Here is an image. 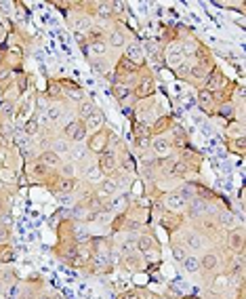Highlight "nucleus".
Here are the masks:
<instances>
[{
	"label": "nucleus",
	"instance_id": "nucleus-36",
	"mask_svg": "<svg viewBox=\"0 0 246 299\" xmlns=\"http://www.w3.org/2000/svg\"><path fill=\"white\" fill-rule=\"evenodd\" d=\"M97 15H99L101 19L112 17V7H110V5H97Z\"/></svg>",
	"mask_w": 246,
	"mask_h": 299
},
{
	"label": "nucleus",
	"instance_id": "nucleus-28",
	"mask_svg": "<svg viewBox=\"0 0 246 299\" xmlns=\"http://www.w3.org/2000/svg\"><path fill=\"white\" fill-rule=\"evenodd\" d=\"M114 93H116L118 101H124L126 97H130V89L124 87V85H120V82H116V85H114Z\"/></svg>",
	"mask_w": 246,
	"mask_h": 299
},
{
	"label": "nucleus",
	"instance_id": "nucleus-41",
	"mask_svg": "<svg viewBox=\"0 0 246 299\" xmlns=\"http://www.w3.org/2000/svg\"><path fill=\"white\" fill-rule=\"evenodd\" d=\"M90 51H93V53H97V55H104V53H106V45L99 40V43H93V45H90Z\"/></svg>",
	"mask_w": 246,
	"mask_h": 299
},
{
	"label": "nucleus",
	"instance_id": "nucleus-27",
	"mask_svg": "<svg viewBox=\"0 0 246 299\" xmlns=\"http://www.w3.org/2000/svg\"><path fill=\"white\" fill-rule=\"evenodd\" d=\"M188 164L183 162V160H177L175 158V162H172V167H170V173L168 175H177V177H181V175H188Z\"/></svg>",
	"mask_w": 246,
	"mask_h": 299
},
{
	"label": "nucleus",
	"instance_id": "nucleus-50",
	"mask_svg": "<svg viewBox=\"0 0 246 299\" xmlns=\"http://www.w3.org/2000/svg\"><path fill=\"white\" fill-rule=\"evenodd\" d=\"M210 299H219V297H210Z\"/></svg>",
	"mask_w": 246,
	"mask_h": 299
},
{
	"label": "nucleus",
	"instance_id": "nucleus-20",
	"mask_svg": "<svg viewBox=\"0 0 246 299\" xmlns=\"http://www.w3.org/2000/svg\"><path fill=\"white\" fill-rule=\"evenodd\" d=\"M212 101H214V93H210V91H206V89H202L200 93H198V104L202 106V108H210L212 106Z\"/></svg>",
	"mask_w": 246,
	"mask_h": 299
},
{
	"label": "nucleus",
	"instance_id": "nucleus-30",
	"mask_svg": "<svg viewBox=\"0 0 246 299\" xmlns=\"http://www.w3.org/2000/svg\"><path fill=\"white\" fill-rule=\"evenodd\" d=\"M53 152H55V154H70V143H68V139H57V141H53Z\"/></svg>",
	"mask_w": 246,
	"mask_h": 299
},
{
	"label": "nucleus",
	"instance_id": "nucleus-31",
	"mask_svg": "<svg viewBox=\"0 0 246 299\" xmlns=\"http://www.w3.org/2000/svg\"><path fill=\"white\" fill-rule=\"evenodd\" d=\"M228 146H230V150L236 152V154H244V137L230 139V141H228Z\"/></svg>",
	"mask_w": 246,
	"mask_h": 299
},
{
	"label": "nucleus",
	"instance_id": "nucleus-48",
	"mask_svg": "<svg viewBox=\"0 0 246 299\" xmlns=\"http://www.w3.org/2000/svg\"><path fill=\"white\" fill-rule=\"evenodd\" d=\"M2 61H4V53H2V51H0V66H2Z\"/></svg>",
	"mask_w": 246,
	"mask_h": 299
},
{
	"label": "nucleus",
	"instance_id": "nucleus-24",
	"mask_svg": "<svg viewBox=\"0 0 246 299\" xmlns=\"http://www.w3.org/2000/svg\"><path fill=\"white\" fill-rule=\"evenodd\" d=\"M172 257H175L177 261H186V257H188V246L186 244H179V242H175L172 244Z\"/></svg>",
	"mask_w": 246,
	"mask_h": 299
},
{
	"label": "nucleus",
	"instance_id": "nucleus-35",
	"mask_svg": "<svg viewBox=\"0 0 246 299\" xmlns=\"http://www.w3.org/2000/svg\"><path fill=\"white\" fill-rule=\"evenodd\" d=\"M110 43L114 45V47H122V45H124V36H122L118 30H114V32H112V36H110Z\"/></svg>",
	"mask_w": 246,
	"mask_h": 299
},
{
	"label": "nucleus",
	"instance_id": "nucleus-6",
	"mask_svg": "<svg viewBox=\"0 0 246 299\" xmlns=\"http://www.w3.org/2000/svg\"><path fill=\"white\" fill-rule=\"evenodd\" d=\"M76 185H78L76 177H57V181L50 188H53L55 194H70L76 190Z\"/></svg>",
	"mask_w": 246,
	"mask_h": 299
},
{
	"label": "nucleus",
	"instance_id": "nucleus-2",
	"mask_svg": "<svg viewBox=\"0 0 246 299\" xmlns=\"http://www.w3.org/2000/svg\"><path fill=\"white\" fill-rule=\"evenodd\" d=\"M137 249L148 257V259H154V261H158V255H160V244L158 240L154 238L152 234H143L137 238Z\"/></svg>",
	"mask_w": 246,
	"mask_h": 299
},
{
	"label": "nucleus",
	"instance_id": "nucleus-13",
	"mask_svg": "<svg viewBox=\"0 0 246 299\" xmlns=\"http://www.w3.org/2000/svg\"><path fill=\"white\" fill-rule=\"evenodd\" d=\"M200 230L202 234H217L219 232V225H217V219H214V215H202L200 217Z\"/></svg>",
	"mask_w": 246,
	"mask_h": 299
},
{
	"label": "nucleus",
	"instance_id": "nucleus-1",
	"mask_svg": "<svg viewBox=\"0 0 246 299\" xmlns=\"http://www.w3.org/2000/svg\"><path fill=\"white\" fill-rule=\"evenodd\" d=\"M110 139H112V133L108 129H99L97 133H93L88 139V152L93 154H104V152H110Z\"/></svg>",
	"mask_w": 246,
	"mask_h": 299
},
{
	"label": "nucleus",
	"instance_id": "nucleus-34",
	"mask_svg": "<svg viewBox=\"0 0 246 299\" xmlns=\"http://www.w3.org/2000/svg\"><path fill=\"white\" fill-rule=\"evenodd\" d=\"M61 173H59V177H74V164L68 162V164H61Z\"/></svg>",
	"mask_w": 246,
	"mask_h": 299
},
{
	"label": "nucleus",
	"instance_id": "nucleus-42",
	"mask_svg": "<svg viewBox=\"0 0 246 299\" xmlns=\"http://www.w3.org/2000/svg\"><path fill=\"white\" fill-rule=\"evenodd\" d=\"M177 74H181V76L190 74V66L186 64V61H179V66H177Z\"/></svg>",
	"mask_w": 246,
	"mask_h": 299
},
{
	"label": "nucleus",
	"instance_id": "nucleus-17",
	"mask_svg": "<svg viewBox=\"0 0 246 299\" xmlns=\"http://www.w3.org/2000/svg\"><path fill=\"white\" fill-rule=\"evenodd\" d=\"M93 112H95L93 101H80V106H78V120L84 122L90 114H93Z\"/></svg>",
	"mask_w": 246,
	"mask_h": 299
},
{
	"label": "nucleus",
	"instance_id": "nucleus-12",
	"mask_svg": "<svg viewBox=\"0 0 246 299\" xmlns=\"http://www.w3.org/2000/svg\"><path fill=\"white\" fill-rule=\"evenodd\" d=\"M160 223H162V228L166 230V232H177V228L183 223V217L181 215H175V213H170V215H164V217L160 219Z\"/></svg>",
	"mask_w": 246,
	"mask_h": 299
},
{
	"label": "nucleus",
	"instance_id": "nucleus-37",
	"mask_svg": "<svg viewBox=\"0 0 246 299\" xmlns=\"http://www.w3.org/2000/svg\"><path fill=\"white\" fill-rule=\"evenodd\" d=\"M8 242H11V230L0 225V244H8Z\"/></svg>",
	"mask_w": 246,
	"mask_h": 299
},
{
	"label": "nucleus",
	"instance_id": "nucleus-33",
	"mask_svg": "<svg viewBox=\"0 0 246 299\" xmlns=\"http://www.w3.org/2000/svg\"><path fill=\"white\" fill-rule=\"evenodd\" d=\"M46 97H50V99H59V97H61V89H59V85L50 82L48 89H46Z\"/></svg>",
	"mask_w": 246,
	"mask_h": 299
},
{
	"label": "nucleus",
	"instance_id": "nucleus-11",
	"mask_svg": "<svg viewBox=\"0 0 246 299\" xmlns=\"http://www.w3.org/2000/svg\"><path fill=\"white\" fill-rule=\"evenodd\" d=\"M122 265L130 272H141L143 270V259H141L139 253H130L126 257H122Z\"/></svg>",
	"mask_w": 246,
	"mask_h": 299
},
{
	"label": "nucleus",
	"instance_id": "nucleus-8",
	"mask_svg": "<svg viewBox=\"0 0 246 299\" xmlns=\"http://www.w3.org/2000/svg\"><path fill=\"white\" fill-rule=\"evenodd\" d=\"M104 122H106L104 114H101L99 110H95L93 114L84 120V129H86V133H97L99 129H104Z\"/></svg>",
	"mask_w": 246,
	"mask_h": 299
},
{
	"label": "nucleus",
	"instance_id": "nucleus-29",
	"mask_svg": "<svg viewBox=\"0 0 246 299\" xmlns=\"http://www.w3.org/2000/svg\"><path fill=\"white\" fill-rule=\"evenodd\" d=\"M59 116H61V108H59L57 104H53V106L46 108V120H48V122H57Z\"/></svg>",
	"mask_w": 246,
	"mask_h": 299
},
{
	"label": "nucleus",
	"instance_id": "nucleus-39",
	"mask_svg": "<svg viewBox=\"0 0 246 299\" xmlns=\"http://www.w3.org/2000/svg\"><path fill=\"white\" fill-rule=\"evenodd\" d=\"M99 169H97V164H93V167H88V171H86V181H95L97 177H99Z\"/></svg>",
	"mask_w": 246,
	"mask_h": 299
},
{
	"label": "nucleus",
	"instance_id": "nucleus-21",
	"mask_svg": "<svg viewBox=\"0 0 246 299\" xmlns=\"http://www.w3.org/2000/svg\"><path fill=\"white\" fill-rule=\"evenodd\" d=\"M154 91V82L148 78V80H141V85L137 87V91H135V95L139 97V99H143V97H148L150 93Z\"/></svg>",
	"mask_w": 246,
	"mask_h": 299
},
{
	"label": "nucleus",
	"instance_id": "nucleus-23",
	"mask_svg": "<svg viewBox=\"0 0 246 299\" xmlns=\"http://www.w3.org/2000/svg\"><path fill=\"white\" fill-rule=\"evenodd\" d=\"M0 114H2L4 120H11L15 116V106H13L11 99H4L2 101V106H0Z\"/></svg>",
	"mask_w": 246,
	"mask_h": 299
},
{
	"label": "nucleus",
	"instance_id": "nucleus-45",
	"mask_svg": "<svg viewBox=\"0 0 246 299\" xmlns=\"http://www.w3.org/2000/svg\"><path fill=\"white\" fill-rule=\"evenodd\" d=\"M4 211H6V202L4 198H0V215H4Z\"/></svg>",
	"mask_w": 246,
	"mask_h": 299
},
{
	"label": "nucleus",
	"instance_id": "nucleus-38",
	"mask_svg": "<svg viewBox=\"0 0 246 299\" xmlns=\"http://www.w3.org/2000/svg\"><path fill=\"white\" fill-rule=\"evenodd\" d=\"M70 154H72V158L74 160H84L86 158L84 148H70Z\"/></svg>",
	"mask_w": 246,
	"mask_h": 299
},
{
	"label": "nucleus",
	"instance_id": "nucleus-25",
	"mask_svg": "<svg viewBox=\"0 0 246 299\" xmlns=\"http://www.w3.org/2000/svg\"><path fill=\"white\" fill-rule=\"evenodd\" d=\"M223 85V76L217 74V72H212V74H208V80H206V91L212 93V89H219Z\"/></svg>",
	"mask_w": 246,
	"mask_h": 299
},
{
	"label": "nucleus",
	"instance_id": "nucleus-47",
	"mask_svg": "<svg viewBox=\"0 0 246 299\" xmlns=\"http://www.w3.org/2000/svg\"><path fill=\"white\" fill-rule=\"evenodd\" d=\"M4 167H6V164H4V158H2V156H0V171H2Z\"/></svg>",
	"mask_w": 246,
	"mask_h": 299
},
{
	"label": "nucleus",
	"instance_id": "nucleus-18",
	"mask_svg": "<svg viewBox=\"0 0 246 299\" xmlns=\"http://www.w3.org/2000/svg\"><path fill=\"white\" fill-rule=\"evenodd\" d=\"M183 267H186L188 274H196V272H200V259L194 255H188L186 261H183Z\"/></svg>",
	"mask_w": 246,
	"mask_h": 299
},
{
	"label": "nucleus",
	"instance_id": "nucleus-9",
	"mask_svg": "<svg viewBox=\"0 0 246 299\" xmlns=\"http://www.w3.org/2000/svg\"><path fill=\"white\" fill-rule=\"evenodd\" d=\"M38 160L42 162V164H46L50 171H55V169L61 167V156H59V154H55L53 150H44V152L38 156Z\"/></svg>",
	"mask_w": 246,
	"mask_h": 299
},
{
	"label": "nucleus",
	"instance_id": "nucleus-10",
	"mask_svg": "<svg viewBox=\"0 0 246 299\" xmlns=\"http://www.w3.org/2000/svg\"><path fill=\"white\" fill-rule=\"evenodd\" d=\"M228 244H230V249H232L234 253H242V249H244V234H242V228L230 232Z\"/></svg>",
	"mask_w": 246,
	"mask_h": 299
},
{
	"label": "nucleus",
	"instance_id": "nucleus-22",
	"mask_svg": "<svg viewBox=\"0 0 246 299\" xmlns=\"http://www.w3.org/2000/svg\"><path fill=\"white\" fill-rule=\"evenodd\" d=\"M118 164H120V169L124 171V173L135 171V158H132V156H128V152H124V154H122V158L118 160Z\"/></svg>",
	"mask_w": 246,
	"mask_h": 299
},
{
	"label": "nucleus",
	"instance_id": "nucleus-3",
	"mask_svg": "<svg viewBox=\"0 0 246 299\" xmlns=\"http://www.w3.org/2000/svg\"><path fill=\"white\" fill-rule=\"evenodd\" d=\"M97 169L101 175H106V177H112L116 171H118V158L114 152H104L99 154V160H97Z\"/></svg>",
	"mask_w": 246,
	"mask_h": 299
},
{
	"label": "nucleus",
	"instance_id": "nucleus-46",
	"mask_svg": "<svg viewBox=\"0 0 246 299\" xmlns=\"http://www.w3.org/2000/svg\"><path fill=\"white\" fill-rule=\"evenodd\" d=\"M141 299H160V297H158V295H154V293H148L146 297H141Z\"/></svg>",
	"mask_w": 246,
	"mask_h": 299
},
{
	"label": "nucleus",
	"instance_id": "nucleus-7",
	"mask_svg": "<svg viewBox=\"0 0 246 299\" xmlns=\"http://www.w3.org/2000/svg\"><path fill=\"white\" fill-rule=\"evenodd\" d=\"M28 175H30V177H32V179L46 181V179H48V175H50V169L46 167V164H42V162H40V160H34L32 164H30Z\"/></svg>",
	"mask_w": 246,
	"mask_h": 299
},
{
	"label": "nucleus",
	"instance_id": "nucleus-43",
	"mask_svg": "<svg viewBox=\"0 0 246 299\" xmlns=\"http://www.w3.org/2000/svg\"><path fill=\"white\" fill-rule=\"evenodd\" d=\"M221 116H232V118H234V106H230V104L223 106V108H221Z\"/></svg>",
	"mask_w": 246,
	"mask_h": 299
},
{
	"label": "nucleus",
	"instance_id": "nucleus-16",
	"mask_svg": "<svg viewBox=\"0 0 246 299\" xmlns=\"http://www.w3.org/2000/svg\"><path fill=\"white\" fill-rule=\"evenodd\" d=\"M164 202H166V207L170 211H179V209H183L188 204V198H183L179 192H172V194H168L166 198H164Z\"/></svg>",
	"mask_w": 246,
	"mask_h": 299
},
{
	"label": "nucleus",
	"instance_id": "nucleus-44",
	"mask_svg": "<svg viewBox=\"0 0 246 299\" xmlns=\"http://www.w3.org/2000/svg\"><path fill=\"white\" fill-rule=\"evenodd\" d=\"M0 148H2V150H8V135H4L2 131H0Z\"/></svg>",
	"mask_w": 246,
	"mask_h": 299
},
{
	"label": "nucleus",
	"instance_id": "nucleus-5",
	"mask_svg": "<svg viewBox=\"0 0 246 299\" xmlns=\"http://www.w3.org/2000/svg\"><path fill=\"white\" fill-rule=\"evenodd\" d=\"M150 148H152V152L156 154L158 158H166L168 154H170V148H172V141L170 139H166L164 135H156L152 141H150Z\"/></svg>",
	"mask_w": 246,
	"mask_h": 299
},
{
	"label": "nucleus",
	"instance_id": "nucleus-32",
	"mask_svg": "<svg viewBox=\"0 0 246 299\" xmlns=\"http://www.w3.org/2000/svg\"><path fill=\"white\" fill-rule=\"evenodd\" d=\"M130 253H137V240H126L124 244H122V257H126Z\"/></svg>",
	"mask_w": 246,
	"mask_h": 299
},
{
	"label": "nucleus",
	"instance_id": "nucleus-15",
	"mask_svg": "<svg viewBox=\"0 0 246 299\" xmlns=\"http://www.w3.org/2000/svg\"><path fill=\"white\" fill-rule=\"evenodd\" d=\"M200 270L202 272H217L219 270V257L212 255V253H206L200 259Z\"/></svg>",
	"mask_w": 246,
	"mask_h": 299
},
{
	"label": "nucleus",
	"instance_id": "nucleus-19",
	"mask_svg": "<svg viewBox=\"0 0 246 299\" xmlns=\"http://www.w3.org/2000/svg\"><path fill=\"white\" fill-rule=\"evenodd\" d=\"M15 259V253L11 249V244H0V263L6 265Z\"/></svg>",
	"mask_w": 246,
	"mask_h": 299
},
{
	"label": "nucleus",
	"instance_id": "nucleus-40",
	"mask_svg": "<svg viewBox=\"0 0 246 299\" xmlns=\"http://www.w3.org/2000/svg\"><path fill=\"white\" fill-rule=\"evenodd\" d=\"M120 299H141V293L135 291V288H130V291H124V293H122Z\"/></svg>",
	"mask_w": 246,
	"mask_h": 299
},
{
	"label": "nucleus",
	"instance_id": "nucleus-49",
	"mask_svg": "<svg viewBox=\"0 0 246 299\" xmlns=\"http://www.w3.org/2000/svg\"><path fill=\"white\" fill-rule=\"evenodd\" d=\"M38 299H50V295H40Z\"/></svg>",
	"mask_w": 246,
	"mask_h": 299
},
{
	"label": "nucleus",
	"instance_id": "nucleus-26",
	"mask_svg": "<svg viewBox=\"0 0 246 299\" xmlns=\"http://www.w3.org/2000/svg\"><path fill=\"white\" fill-rule=\"evenodd\" d=\"M24 133L28 137H34L36 133H38V120L32 116V118H28L26 122H24Z\"/></svg>",
	"mask_w": 246,
	"mask_h": 299
},
{
	"label": "nucleus",
	"instance_id": "nucleus-4",
	"mask_svg": "<svg viewBox=\"0 0 246 299\" xmlns=\"http://www.w3.org/2000/svg\"><path fill=\"white\" fill-rule=\"evenodd\" d=\"M120 185L122 183L116 177H106V179H101V183H99V188L95 190V194L99 196L101 200H110V198H114V194H118Z\"/></svg>",
	"mask_w": 246,
	"mask_h": 299
},
{
	"label": "nucleus",
	"instance_id": "nucleus-14",
	"mask_svg": "<svg viewBox=\"0 0 246 299\" xmlns=\"http://www.w3.org/2000/svg\"><path fill=\"white\" fill-rule=\"evenodd\" d=\"M183 244H186L188 249L198 251V249H202V246H204V236L200 232H196V230H192V232L186 234V242H183Z\"/></svg>",
	"mask_w": 246,
	"mask_h": 299
}]
</instances>
